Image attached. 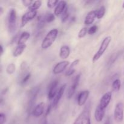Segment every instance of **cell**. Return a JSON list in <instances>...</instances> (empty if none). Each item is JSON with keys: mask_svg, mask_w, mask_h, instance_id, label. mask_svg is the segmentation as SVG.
Here are the masks:
<instances>
[{"mask_svg": "<svg viewBox=\"0 0 124 124\" xmlns=\"http://www.w3.org/2000/svg\"><path fill=\"white\" fill-rule=\"evenodd\" d=\"M44 18L46 23H52L55 19V15L53 13H48L47 16H45Z\"/></svg>", "mask_w": 124, "mask_h": 124, "instance_id": "obj_27", "label": "cell"}, {"mask_svg": "<svg viewBox=\"0 0 124 124\" xmlns=\"http://www.w3.org/2000/svg\"><path fill=\"white\" fill-rule=\"evenodd\" d=\"M124 105L123 102H119L116 105L114 110V119L117 122H122L124 120Z\"/></svg>", "mask_w": 124, "mask_h": 124, "instance_id": "obj_5", "label": "cell"}, {"mask_svg": "<svg viewBox=\"0 0 124 124\" xmlns=\"http://www.w3.org/2000/svg\"><path fill=\"white\" fill-rule=\"evenodd\" d=\"M0 9H1V10H1V14H2V10H2V7H1V8H0Z\"/></svg>", "mask_w": 124, "mask_h": 124, "instance_id": "obj_41", "label": "cell"}, {"mask_svg": "<svg viewBox=\"0 0 124 124\" xmlns=\"http://www.w3.org/2000/svg\"><path fill=\"white\" fill-rule=\"evenodd\" d=\"M6 121V116L5 114L1 113H0V124H4Z\"/></svg>", "mask_w": 124, "mask_h": 124, "instance_id": "obj_33", "label": "cell"}, {"mask_svg": "<svg viewBox=\"0 0 124 124\" xmlns=\"http://www.w3.org/2000/svg\"><path fill=\"white\" fill-rule=\"evenodd\" d=\"M90 92L88 90H84L81 92L78 96V104L79 106H83L87 102L89 96Z\"/></svg>", "mask_w": 124, "mask_h": 124, "instance_id": "obj_12", "label": "cell"}, {"mask_svg": "<svg viewBox=\"0 0 124 124\" xmlns=\"http://www.w3.org/2000/svg\"><path fill=\"white\" fill-rule=\"evenodd\" d=\"M121 82L120 81V79H116L115 81H113L112 84V88L113 89L114 91L115 92H119L120 90V88H121Z\"/></svg>", "mask_w": 124, "mask_h": 124, "instance_id": "obj_23", "label": "cell"}, {"mask_svg": "<svg viewBox=\"0 0 124 124\" xmlns=\"http://www.w3.org/2000/svg\"><path fill=\"white\" fill-rule=\"evenodd\" d=\"M26 48V45H18L15 49L13 53V56L14 57H18L21 55Z\"/></svg>", "mask_w": 124, "mask_h": 124, "instance_id": "obj_21", "label": "cell"}, {"mask_svg": "<svg viewBox=\"0 0 124 124\" xmlns=\"http://www.w3.org/2000/svg\"><path fill=\"white\" fill-rule=\"evenodd\" d=\"M30 37V33L27 31H24L21 34L18 40V45H25L27 41L29 39Z\"/></svg>", "mask_w": 124, "mask_h": 124, "instance_id": "obj_19", "label": "cell"}, {"mask_svg": "<svg viewBox=\"0 0 124 124\" xmlns=\"http://www.w3.org/2000/svg\"><path fill=\"white\" fill-rule=\"evenodd\" d=\"M69 63H70L69 61H63L57 63L53 69V74L58 75L62 73L65 70L67 67L69 65Z\"/></svg>", "mask_w": 124, "mask_h": 124, "instance_id": "obj_9", "label": "cell"}, {"mask_svg": "<svg viewBox=\"0 0 124 124\" xmlns=\"http://www.w3.org/2000/svg\"><path fill=\"white\" fill-rule=\"evenodd\" d=\"M81 124H91L90 116L89 110L85 108L83 112L81 113Z\"/></svg>", "mask_w": 124, "mask_h": 124, "instance_id": "obj_17", "label": "cell"}, {"mask_svg": "<svg viewBox=\"0 0 124 124\" xmlns=\"http://www.w3.org/2000/svg\"><path fill=\"white\" fill-rule=\"evenodd\" d=\"M0 49H1V53H1V56H2L4 53V48L2 44H1V46H0Z\"/></svg>", "mask_w": 124, "mask_h": 124, "instance_id": "obj_39", "label": "cell"}, {"mask_svg": "<svg viewBox=\"0 0 124 124\" xmlns=\"http://www.w3.org/2000/svg\"><path fill=\"white\" fill-rule=\"evenodd\" d=\"M104 124H110V123H109L108 121H106V122H105V123Z\"/></svg>", "mask_w": 124, "mask_h": 124, "instance_id": "obj_42", "label": "cell"}, {"mask_svg": "<svg viewBox=\"0 0 124 124\" xmlns=\"http://www.w3.org/2000/svg\"><path fill=\"white\" fill-rule=\"evenodd\" d=\"M52 104H49V105L47 106V110H46L44 116H46V117H47V115H48V114L50 113V110H51V108H52Z\"/></svg>", "mask_w": 124, "mask_h": 124, "instance_id": "obj_36", "label": "cell"}, {"mask_svg": "<svg viewBox=\"0 0 124 124\" xmlns=\"http://www.w3.org/2000/svg\"><path fill=\"white\" fill-rule=\"evenodd\" d=\"M45 104L44 102H41L36 105L35 108L33 110L32 115L35 117H39L42 116L44 113V110Z\"/></svg>", "mask_w": 124, "mask_h": 124, "instance_id": "obj_14", "label": "cell"}, {"mask_svg": "<svg viewBox=\"0 0 124 124\" xmlns=\"http://www.w3.org/2000/svg\"><path fill=\"white\" fill-rule=\"evenodd\" d=\"M79 59H76V60H75L71 63V65H70L69 69H75V67H76L79 64Z\"/></svg>", "mask_w": 124, "mask_h": 124, "instance_id": "obj_34", "label": "cell"}, {"mask_svg": "<svg viewBox=\"0 0 124 124\" xmlns=\"http://www.w3.org/2000/svg\"><path fill=\"white\" fill-rule=\"evenodd\" d=\"M98 26L96 25H93L92 27H91L89 29H88V35H93V34L95 33L97 31V30H98Z\"/></svg>", "mask_w": 124, "mask_h": 124, "instance_id": "obj_30", "label": "cell"}, {"mask_svg": "<svg viewBox=\"0 0 124 124\" xmlns=\"http://www.w3.org/2000/svg\"><path fill=\"white\" fill-rule=\"evenodd\" d=\"M7 90H8V88H6V90L4 89V90L2 92V94H4V93H6V92H7Z\"/></svg>", "mask_w": 124, "mask_h": 124, "instance_id": "obj_40", "label": "cell"}, {"mask_svg": "<svg viewBox=\"0 0 124 124\" xmlns=\"http://www.w3.org/2000/svg\"><path fill=\"white\" fill-rule=\"evenodd\" d=\"M58 81H54L53 82H52L49 87V89H48V98L50 100L54 99L55 96L56 95L57 93H58Z\"/></svg>", "mask_w": 124, "mask_h": 124, "instance_id": "obj_11", "label": "cell"}, {"mask_svg": "<svg viewBox=\"0 0 124 124\" xmlns=\"http://www.w3.org/2000/svg\"><path fill=\"white\" fill-rule=\"evenodd\" d=\"M66 87L67 85L64 84L63 85H62L61 87H60V88H59V90H58V93H57L56 95L55 96V97H54V99H53V102H52V108H53V109L56 108L57 106H58V104H59V101H60L61 99L64 92H65Z\"/></svg>", "mask_w": 124, "mask_h": 124, "instance_id": "obj_8", "label": "cell"}, {"mask_svg": "<svg viewBox=\"0 0 124 124\" xmlns=\"http://www.w3.org/2000/svg\"><path fill=\"white\" fill-rule=\"evenodd\" d=\"M39 124H47V120L46 116H44V117L40 121Z\"/></svg>", "mask_w": 124, "mask_h": 124, "instance_id": "obj_38", "label": "cell"}, {"mask_svg": "<svg viewBox=\"0 0 124 124\" xmlns=\"http://www.w3.org/2000/svg\"><path fill=\"white\" fill-rule=\"evenodd\" d=\"M58 30L56 29H52L46 35L45 38L42 41L41 44V47L42 49H47L50 47L52 46V45L54 43L58 36Z\"/></svg>", "mask_w": 124, "mask_h": 124, "instance_id": "obj_1", "label": "cell"}, {"mask_svg": "<svg viewBox=\"0 0 124 124\" xmlns=\"http://www.w3.org/2000/svg\"><path fill=\"white\" fill-rule=\"evenodd\" d=\"M111 97H112V92H108L105 93L102 96L100 100V103L99 105L102 108L105 109L108 106L110 101L111 100Z\"/></svg>", "mask_w": 124, "mask_h": 124, "instance_id": "obj_10", "label": "cell"}, {"mask_svg": "<svg viewBox=\"0 0 124 124\" xmlns=\"http://www.w3.org/2000/svg\"><path fill=\"white\" fill-rule=\"evenodd\" d=\"M111 41V36H107L102 42L101 44L100 47H99V50L98 52L95 53L93 58V62H95L99 60L101 58V57L104 54L105 51L107 50V48L108 47L109 45H110V42Z\"/></svg>", "mask_w": 124, "mask_h": 124, "instance_id": "obj_4", "label": "cell"}, {"mask_svg": "<svg viewBox=\"0 0 124 124\" xmlns=\"http://www.w3.org/2000/svg\"><path fill=\"white\" fill-rule=\"evenodd\" d=\"M80 78H81V75L79 74V75H76V76L73 78L72 81V83H71V85L69 87V90L67 91V98L69 99H71L72 98V96H73L74 93H75V91H76V88H77L78 86L79 85V82Z\"/></svg>", "mask_w": 124, "mask_h": 124, "instance_id": "obj_6", "label": "cell"}, {"mask_svg": "<svg viewBox=\"0 0 124 124\" xmlns=\"http://www.w3.org/2000/svg\"><path fill=\"white\" fill-rule=\"evenodd\" d=\"M41 5H42V1H39V0L38 1H33V2L31 4L30 7H28V8L30 11H36V10L41 7Z\"/></svg>", "mask_w": 124, "mask_h": 124, "instance_id": "obj_22", "label": "cell"}, {"mask_svg": "<svg viewBox=\"0 0 124 124\" xmlns=\"http://www.w3.org/2000/svg\"><path fill=\"white\" fill-rule=\"evenodd\" d=\"M104 116H105V109L102 108L100 105H98L94 111V118L96 122H102Z\"/></svg>", "mask_w": 124, "mask_h": 124, "instance_id": "obj_13", "label": "cell"}, {"mask_svg": "<svg viewBox=\"0 0 124 124\" xmlns=\"http://www.w3.org/2000/svg\"><path fill=\"white\" fill-rule=\"evenodd\" d=\"M37 15V12L36 11H30L26 12L23 15L21 18V27H24L29 21L32 20L33 19L36 17Z\"/></svg>", "mask_w": 124, "mask_h": 124, "instance_id": "obj_7", "label": "cell"}, {"mask_svg": "<svg viewBox=\"0 0 124 124\" xmlns=\"http://www.w3.org/2000/svg\"><path fill=\"white\" fill-rule=\"evenodd\" d=\"M122 7H123V8H124V3H123V5H122Z\"/></svg>", "mask_w": 124, "mask_h": 124, "instance_id": "obj_43", "label": "cell"}, {"mask_svg": "<svg viewBox=\"0 0 124 124\" xmlns=\"http://www.w3.org/2000/svg\"><path fill=\"white\" fill-rule=\"evenodd\" d=\"M40 90L39 86H36L31 88L28 93V103H27V111L29 114L30 113H32V109L33 108L34 105L35 104V101L38 94Z\"/></svg>", "mask_w": 124, "mask_h": 124, "instance_id": "obj_2", "label": "cell"}, {"mask_svg": "<svg viewBox=\"0 0 124 124\" xmlns=\"http://www.w3.org/2000/svg\"><path fill=\"white\" fill-rule=\"evenodd\" d=\"M97 18L96 15V10H92L87 13V16L85 18L84 23L86 25H88L93 24V22L94 21L95 18Z\"/></svg>", "mask_w": 124, "mask_h": 124, "instance_id": "obj_16", "label": "cell"}, {"mask_svg": "<svg viewBox=\"0 0 124 124\" xmlns=\"http://www.w3.org/2000/svg\"><path fill=\"white\" fill-rule=\"evenodd\" d=\"M70 54V47L67 46H62L60 48L59 56L61 59H65L68 58Z\"/></svg>", "mask_w": 124, "mask_h": 124, "instance_id": "obj_18", "label": "cell"}, {"mask_svg": "<svg viewBox=\"0 0 124 124\" xmlns=\"http://www.w3.org/2000/svg\"><path fill=\"white\" fill-rule=\"evenodd\" d=\"M16 70L15 64L13 63H10L6 67V73L8 75H12Z\"/></svg>", "mask_w": 124, "mask_h": 124, "instance_id": "obj_24", "label": "cell"}, {"mask_svg": "<svg viewBox=\"0 0 124 124\" xmlns=\"http://www.w3.org/2000/svg\"><path fill=\"white\" fill-rule=\"evenodd\" d=\"M59 2V1H58V0H50V1H47V6L48 8H53V7L57 6Z\"/></svg>", "mask_w": 124, "mask_h": 124, "instance_id": "obj_29", "label": "cell"}, {"mask_svg": "<svg viewBox=\"0 0 124 124\" xmlns=\"http://www.w3.org/2000/svg\"><path fill=\"white\" fill-rule=\"evenodd\" d=\"M30 77H31V73H28L27 75L24 78H23L21 80V84L22 85L25 84L27 83V81L30 79Z\"/></svg>", "mask_w": 124, "mask_h": 124, "instance_id": "obj_31", "label": "cell"}, {"mask_svg": "<svg viewBox=\"0 0 124 124\" xmlns=\"http://www.w3.org/2000/svg\"><path fill=\"white\" fill-rule=\"evenodd\" d=\"M67 3L65 1H59V3L57 4V6H56L55 8H54V15L58 16L62 14L63 12H64V10H65V8H67Z\"/></svg>", "mask_w": 124, "mask_h": 124, "instance_id": "obj_15", "label": "cell"}, {"mask_svg": "<svg viewBox=\"0 0 124 124\" xmlns=\"http://www.w3.org/2000/svg\"><path fill=\"white\" fill-rule=\"evenodd\" d=\"M81 114L76 119V120L75 121L74 123L73 124H81Z\"/></svg>", "mask_w": 124, "mask_h": 124, "instance_id": "obj_37", "label": "cell"}, {"mask_svg": "<svg viewBox=\"0 0 124 124\" xmlns=\"http://www.w3.org/2000/svg\"><path fill=\"white\" fill-rule=\"evenodd\" d=\"M29 67L25 62H23L20 65V76L21 80L24 78L28 73H29Z\"/></svg>", "mask_w": 124, "mask_h": 124, "instance_id": "obj_20", "label": "cell"}, {"mask_svg": "<svg viewBox=\"0 0 124 124\" xmlns=\"http://www.w3.org/2000/svg\"><path fill=\"white\" fill-rule=\"evenodd\" d=\"M33 2V1H31V0H23V1H22V3L23 4V5L25 7H30Z\"/></svg>", "mask_w": 124, "mask_h": 124, "instance_id": "obj_32", "label": "cell"}, {"mask_svg": "<svg viewBox=\"0 0 124 124\" xmlns=\"http://www.w3.org/2000/svg\"><path fill=\"white\" fill-rule=\"evenodd\" d=\"M16 12L14 8H11L7 18V25L9 33L13 34L16 30Z\"/></svg>", "mask_w": 124, "mask_h": 124, "instance_id": "obj_3", "label": "cell"}, {"mask_svg": "<svg viewBox=\"0 0 124 124\" xmlns=\"http://www.w3.org/2000/svg\"><path fill=\"white\" fill-rule=\"evenodd\" d=\"M105 13V8L104 6H101L98 10H96V15L98 19H101L103 18Z\"/></svg>", "mask_w": 124, "mask_h": 124, "instance_id": "obj_25", "label": "cell"}, {"mask_svg": "<svg viewBox=\"0 0 124 124\" xmlns=\"http://www.w3.org/2000/svg\"><path fill=\"white\" fill-rule=\"evenodd\" d=\"M69 15H70V13H69V8H68V7H67V8H65V10H64V12H63L62 15V23L66 22L67 21L68 18H69Z\"/></svg>", "mask_w": 124, "mask_h": 124, "instance_id": "obj_26", "label": "cell"}, {"mask_svg": "<svg viewBox=\"0 0 124 124\" xmlns=\"http://www.w3.org/2000/svg\"><path fill=\"white\" fill-rule=\"evenodd\" d=\"M88 29L87 27H84L80 30L78 33V38H82L85 37V35L88 33Z\"/></svg>", "mask_w": 124, "mask_h": 124, "instance_id": "obj_28", "label": "cell"}, {"mask_svg": "<svg viewBox=\"0 0 124 124\" xmlns=\"http://www.w3.org/2000/svg\"><path fill=\"white\" fill-rule=\"evenodd\" d=\"M75 72V69H68L67 71L65 72V76H70Z\"/></svg>", "mask_w": 124, "mask_h": 124, "instance_id": "obj_35", "label": "cell"}]
</instances>
